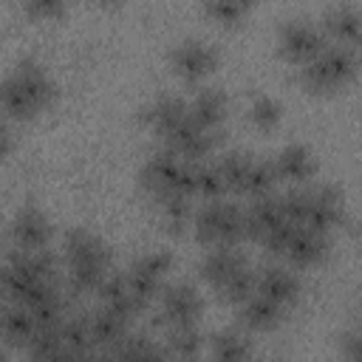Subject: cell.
<instances>
[{
    "mask_svg": "<svg viewBox=\"0 0 362 362\" xmlns=\"http://www.w3.org/2000/svg\"><path fill=\"white\" fill-rule=\"evenodd\" d=\"M57 82L48 74V68L42 62H37L34 57H23L17 59L8 74L3 76L0 85V107H3V119L8 122H28L40 113H45L54 102H57Z\"/></svg>",
    "mask_w": 362,
    "mask_h": 362,
    "instance_id": "6da1fadb",
    "label": "cell"
},
{
    "mask_svg": "<svg viewBox=\"0 0 362 362\" xmlns=\"http://www.w3.org/2000/svg\"><path fill=\"white\" fill-rule=\"evenodd\" d=\"M62 263L68 288L88 294L96 291L102 280L113 272V252L107 240L90 226H74L62 238Z\"/></svg>",
    "mask_w": 362,
    "mask_h": 362,
    "instance_id": "7a4b0ae2",
    "label": "cell"
},
{
    "mask_svg": "<svg viewBox=\"0 0 362 362\" xmlns=\"http://www.w3.org/2000/svg\"><path fill=\"white\" fill-rule=\"evenodd\" d=\"M3 300L28 305L37 294L51 286H59V257L51 249L42 252H23L8 246L3 257Z\"/></svg>",
    "mask_w": 362,
    "mask_h": 362,
    "instance_id": "3957f363",
    "label": "cell"
},
{
    "mask_svg": "<svg viewBox=\"0 0 362 362\" xmlns=\"http://www.w3.org/2000/svg\"><path fill=\"white\" fill-rule=\"evenodd\" d=\"M201 280L218 291V297L223 303H232L235 308L255 294V277L257 269H252L249 257L238 249V246H215L204 255L201 266Z\"/></svg>",
    "mask_w": 362,
    "mask_h": 362,
    "instance_id": "277c9868",
    "label": "cell"
},
{
    "mask_svg": "<svg viewBox=\"0 0 362 362\" xmlns=\"http://www.w3.org/2000/svg\"><path fill=\"white\" fill-rule=\"evenodd\" d=\"M280 195H283V206H286L288 221L300 223V226H308L320 235H328L345 218V198L331 184L291 187Z\"/></svg>",
    "mask_w": 362,
    "mask_h": 362,
    "instance_id": "5b68a950",
    "label": "cell"
},
{
    "mask_svg": "<svg viewBox=\"0 0 362 362\" xmlns=\"http://www.w3.org/2000/svg\"><path fill=\"white\" fill-rule=\"evenodd\" d=\"M192 232L198 243L215 249V246H240L246 240V206L235 204L232 198L204 201L195 209Z\"/></svg>",
    "mask_w": 362,
    "mask_h": 362,
    "instance_id": "8992f818",
    "label": "cell"
},
{
    "mask_svg": "<svg viewBox=\"0 0 362 362\" xmlns=\"http://www.w3.org/2000/svg\"><path fill=\"white\" fill-rule=\"evenodd\" d=\"M362 68V54L359 48L351 45H337L328 42L311 62L300 68V79L311 93H331L354 82V76Z\"/></svg>",
    "mask_w": 362,
    "mask_h": 362,
    "instance_id": "52a82bcc",
    "label": "cell"
},
{
    "mask_svg": "<svg viewBox=\"0 0 362 362\" xmlns=\"http://www.w3.org/2000/svg\"><path fill=\"white\" fill-rule=\"evenodd\" d=\"M170 272H173V255L167 249H147L130 260V266L124 269V277H127V286L133 291L139 311H144L150 303L158 300V294L167 286Z\"/></svg>",
    "mask_w": 362,
    "mask_h": 362,
    "instance_id": "ba28073f",
    "label": "cell"
},
{
    "mask_svg": "<svg viewBox=\"0 0 362 362\" xmlns=\"http://www.w3.org/2000/svg\"><path fill=\"white\" fill-rule=\"evenodd\" d=\"M328 45L325 31L320 25V20L305 17V14H294L286 17L277 28V51L283 59L294 62V65H305L311 62L322 48Z\"/></svg>",
    "mask_w": 362,
    "mask_h": 362,
    "instance_id": "9c48e42d",
    "label": "cell"
},
{
    "mask_svg": "<svg viewBox=\"0 0 362 362\" xmlns=\"http://www.w3.org/2000/svg\"><path fill=\"white\" fill-rule=\"evenodd\" d=\"M170 68L178 79L184 82H204L215 68H218V45L204 40V37H181L173 42L170 54Z\"/></svg>",
    "mask_w": 362,
    "mask_h": 362,
    "instance_id": "30bf717a",
    "label": "cell"
},
{
    "mask_svg": "<svg viewBox=\"0 0 362 362\" xmlns=\"http://www.w3.org/2000/svg\"><path fill=\"white\" fill-rule=\"evenodd\" d=\"M54 223L45 209L37 204H20L8 221V243L23 252H42L51 249Z\"/></svg>",
    "mask_w": 362,
    "mask_h": 362,
    "instance_id": "8fae6325",
    "label": "cell"
},
{
    "mask_svg": "<svg viewBox=\"0 0 362 362\" xmlns=\"http://www.w3.org/2000/svg\"><path fill=\"white\" fill-rule=\"evenodd\" d=\"M158 308H161V320L167 322V328L198 325V317L204 311V297L198 286H192L189 280H173L158 294Z\"/></svg>",
    "mask_w": 362,
    "mask_h": 362,
    "instance_id": "7c38bea8",
    "label": "cell"
},
{
    "mask_svg": "<svg viewBox=\"0 0 362 362\" xmlns=\"http://www.w3.org/2000/svg\"><path fill=\"white\" fill-rule=\"evenodd\" d=\"M288 223L291 221L286 215V206H283V195L280 192L266 195V198H255L246 206V238L249 240L266 243V240H272Z\"/></svg>",
    "mask_w": 362,
    "mask_h": 362,
    "instance_id": "4fadbf2b",
    "label": "cell"
},
{
    "mask_svg": "<svg viewBox=\"0 0 362 362\" xmlns=\"http://www.w3.org/2000/svg\"><path fill=\"white\" fill-rule=\"evenodd\" d=\"M187 116H189L187 99H184V96H175V93H158V96H153L147 105H141V110H139V122H141L156 139H161V141H164Z\"/></svg>",
    "mask_w": 362,
    "mask_h": 362,
    "instance_id": "5bb4252c",
    "label": "cell"
},
{
    "mask_svg": "<svg viewBox=\"0 0 362 362\" xmlns=\"http://www.w3.org/2000/svg\"><path fill=\"white\" fill-rule=\"evenodd\" d=\"M320 25L328 42L337 45H362V8L354 3H331L320 14Z\"/></svg>",
    "mask_w": 362,
    "mask_h": 362,
    "instance_id": "9a60e30c",
    "label": "cell"
},
{
    "mask_svg": "<svg viewBox=\"0 0 362 362\" xmlns=\"http://www.w3.org/2000/svg\"><path fill=\"white\" fill-rule=\"evenodd\" d=\"M272 164L277 178L291 187H305L317 175V156L305 141H286L272 156Z\"/></svg>",
    "mask_w": 362,
    "mask_h": 362,
    "instance_id": "2e32d148",
    "label": "cell"
},
{
    "mask_svg": "<svg viewBox=\"0 0 362 362\" xmlns=\"http://www.w3.org/2000/svg\"><path fill=\"white\" fill-rule=\"evenodd\" d=\"M328 255V235H320L308 226H300L294 223L283 249H280V257H286L294 269H308V266H317L322 263Z\"/></svg>",
    "mask_w": 362,
    "mask_h": 362,
    "instance_id": "e0dca14e",
    "label": "cell"
},
{
    "mask_svg": "<svg viewBox=\"0 0 362 362\" xmlns=\"http://www.w3.org/2000/svg\"><path fill=\"white\" fill-rule=\"evenodd\" d=\"M255 291L269 297L272 303H277L280 308H291L300 300V277L294 274V269L280 266V263H269L263 269H257L255 277Z\"/></svg>",
    "mask_w": 362,
    "mask_h": 362,
    "instance_id": "ac0fdd59",
    "label": "cell"
},
{
    "mask_svg": "<svg viewBox=\"0 0 362 362\" xmlns=\"http://www.w3.org/2000/svg\"><path fill=\"white\" fill-rule=\"evenodd\" d=\"M187 107H189V119L198 127L221 136L223 122H226V113H229V102H226V93L223 90H218L212 85H201L187 99Z\"/></svg>",
    "mask_w": 362,
    "mask_h": 362,
    "instance_id": "d6986e66",
    "label": "cell"
},
{
    "mask_svg": "<svg viewBox=\"0 0 362 362\" xmlns=\"http://www.w3.org/2000/svg\"><path fill=\"white\" fill-rule=\"evenodd\" d=\"M88 325H90V337H93V345L102 348L105 354L113 351L127 334H130V320L113 308H105V305H96L90 314H88Z\"/></svg>",
    "mask_w": 362,
    "mask_h": 362,
    "instance_id": "ffe728a7",
    "label": "cell"
},
{
    "mask_svg": "<svg viewBox=\"0 0 362 362\" xmlns=\"http://www.w3.org/2000/svg\"><path fill=\"white\" fill-rule=\"evenodd\" d=\"M283 314L286 308H280L277 303H272L269 297L263 294H249L240 305H238V320H240V328L246 331H272L283 322Z\"/></svg>",
    "mask_w": 362,
    "mask_h": 362,
    "instance_id": "44dd1931",
    "label": "cell"
},
{
    "mask_svg": "<svg viewBox=\"0 0 362 362\" xmlns=\"http://www.w3.org/2000/svg\"><path fill=\"white\" fill-rule=\"evenodd\" d=\"M0 325H3V342L8 348H25L34 339V334L42 328L37 317L20 303H3Z\"/></svg>",
    "mask_w": 362,
    "mask_h": 362,
    "instance_id": "7402d4cb",
    "label": "cell"
},
{
    "mask_svg": "<svg viewBox=\"0 0 362 362\" xmlns=\"http://www.w3.org/2000/svg\"><path fill=\"white\" fill-rule=\"evenodd\" d=\"M252 339L246 328H221L209 337V362H249Z\"/></svg>",
    "mask_w": 362,
    "mask_h": 362,
    "instance_id": "603a6c76",
    "label": "cell"
},
{
    "mask_svg": "<svg viewBox=\"0 0 362 362\" xmlns=\"http://www.w3.org/2000/svg\"><path fill=\"white\" fill-rule=\"evenodd\" d=\"M96 297H99V305L113 308V311L124 314L127 320H133V317L139 314V305H136V300H133V291H130V286H127L124 272H110V274L102 280V286L96 288Z\"/></svg>",
    "mask_w": 362,
    "mask_h": 362,
    "instance_id": "cb8c5ba5",
    "label": "cell"
},
{
    "mask_svg": "<svg viewBox=\"0 0 362 362\" xmlns=\"http://www.w3.org/2000/svg\"><path fill=\"white\" fill-rule=\"evenodd\" d=\"M28 362H62L65 359V339H62V322L51 328H40L34 339L23 348Z\"/></svg>",
    "mask_w": 362,
    "mask_h": 362,
    "instance_id": "d4e9b609",
    "label": "cell"
},
{
    "mask_svg": "<svg viewBox=\"0 0 362 362\" xmlns=\"http://www.w3.org/2000/svg\"><path fill=\"white\" fill-rule=\"evenodd\" d=\"M204 351V337L198 325H178L167 331V354L175 362H198Z\"/></svg>",
    "mask_w": 362,
    "mask_h": 362,
    "instance_id": "484cf974",
    "label": "cell"
},
{
    "mask_svg": "<svg viewBox=\"0 0 362 362\" xmlns=\"http://www.w3.org/2000/svg\"><path fill=\"white\" fill-rule=\"evenodd\" d=\"M215 161H218V170H221V175H223L226 192H232V195H243L252 156L243 153V150H226V153H221Z\"/></svg>",
    "mask_w": 362,
    "mask_h": 362,
    "instance_id": "4316f807",
    "label": "cell"
},
{
    "mask_svg": "<svg viewBox=\"0 0 362 362\" xmlns=\"http://www.w3.org/2000/svg\"><path fill=\"white\" fill-rule=\"evenodd\" d=\"M156 209H158V218L161 223L170 229V232H181L184 226L192 223L195 218V209H192V198H184V195H164L158 201H153Z\"/></svg>",
    "mask_w": 362,
    "mask_h": 362,
    "instance_id": "83f0119b",
    "label": "cell"
},
{
    "mask_svg": "<svg viewBox=\"0 0 362 362\" xmlns=\"http://www.w3.org/2000/svg\"><path fill=\"white\" fill-rule=\"evenodd\" d=\"M246 116H249V122H252L257 130H274V127L283 122V105H280L277 96L257 90V93H252V99H249Z\"/></svg>",
    "mask_w": 362,
    "mask_h": 362,
    "instance_id": "f1b7e54d",
    "label": "cell"
},
{
    "mask_svg": "<svg viewBox=\"0 0 362 362\" xmlns=\"http://www.w3.org/2000/svg\"><path fill=\"white\" fill-rule=\"evenodd\" d=\"M195 195L204 198V201H218V198H226V184H223V175L218 170V161H195Z\"/></svg>",
    "mask_w": 362,
    "mask_h": 362,
    "instance_id": "f546056e",
    "label": "cell"
},
{
    "mask_svg": "<svg viewBox=\"0 0 362 362\" xmlns=\"http://www.w3.org/2000/svg\"><path fill=\"white\" fill-rule=\"evenodd\" d=\"M204 14H209L212 20L223 23V25H235L238 20H243L249 14V3H243V0H209V3H204Z\"/></svg>",
    "mask_w": 362,
    "mask_h": 362,
    "instance_id": "4dcf8cb0",
    "label": "cell"
},
{
    "mask_svg": "<svg viewBox=\"0 0 362 362\" xmlns=\"http://www.w3.org/2000/svg\"><path fill=\"white\" fill-rule=\"evenodd\" d=\"M25 11L34 17H59L65 11L62 0H25Z\"/></svg>",
    "mask_w": 362,
    "mask_h": 362,
    "instance_id": "1f68e13d",
    "label": "cell"
},
{
    "mask_svg": "<svg viewBox=\"0 0 362 362\" xmlns=\"http://www.w3.org/2000/svg\"><path fill=\"white\" fill-rule=\"evenodd\" d=\"M345 356H348V362H362V331L348 334V339H345Z\"/></svg>",
    "mask_w": 362,
    "mask_h": 362,
    "instance_id": "d6a6232c",
    "label": "cell"
},
{
    "mask_svg": "<svg viewBox=\"0 0 362 362\" xmlns=\"http://www.w3.org/2000/svg\"><path fill=\"white\" fill-rule=\"evenodd\" d=\"M359 331H362V305H359Z\"/></svg>",
    "mask_w": 362,
    "mask_h": 362,
    "instance_id": "836d02e7",
    "label": "cell"
},
{
    "mask_svg": "<svg viewBox=\"0 0 362 362\" xmlns=\"http://www.w3.org/2000/svg\"><path fill=\"white\" fill-rule=\"evenodd\" d=\"M359 255H362V240H359Z\"/></svg>",
    "mask_w": 362,
    "mask_h": 362,
    "instance_id": "e575fe53",
    "label": "cell"
},
{
    "mask_svg": "<svg viewBox=\"0 0 362 362\" xmlns=\"http://www.w3.org/2000/svg\"><path fill=\"white\" fill-rule=\"evenodd\" d=\"M173 362H175V359H173Z\"/></svg>",
    "mask_w": 362,
    "mask_h": 362,
    "instance_id": "d590c367",
    "label": "cell"
}]
</instances>
